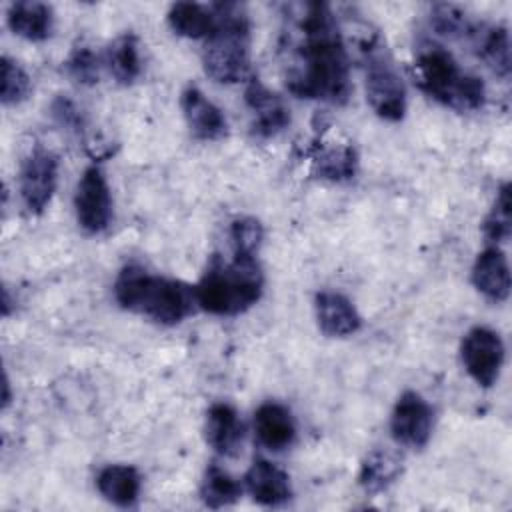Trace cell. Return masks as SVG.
Here are the masks:
<instances>
[{"label": "cell", "mask_w": 512, "mask_h": 512, "mask_svg": "<svg viewBox=\"0 0 512 512\" xmlns=\"http://www.w3.org/2000/svg\"><path fill=\"white\" fill-rule=\"evenodd\" d=\"M432 408L416 390L398 396L390 414L392 438L408 448H424L432 434Z\"/></svg>", "instance_id": "30bf717a"}, {"label": "cell", "mask_w": 512, "mask_h": 512, "mask_svg": "<svg viewBox=\"0 0 512 512\" xmlns=\"http://www.w3.org/2000/svg\"><path fill=\"white\" fill-rule=\"evenodd\" d=\"M180 108L188 130L194 138L204 142L220 140L228 134L224 112L196 86H186L180 94Z\"/></svg>", "instance_id": "7c38bea8"}, {"label": "cell", "mask_w": 512, "mask_h": 512, "mask_svg": "<svg viewBox=\"0 0 512 512\" xmlns=\"http://www.w3.org/2000/svg\"><path fill=\"white\" fill-rule=\"evenodd\" d=\"M204 436L208 446L220 456H234L244 438V424L234 406L216 402L206 412Z\"/></svg>", "instance_id": "2e32d148"}, {"label": "cell", "mask_w": 512, "mask_h": 512, "mask_svg": "<svg viewBox=\"0 0 512 512\" xmlns=\"http://www.w3.org/2000/svg\"><path fill=\"white\" fill-rule=\"evenodd\" d=\"M312 172L330 182H348L358 172V152L352 144L318 146L312 154Z\"/></svg>", "instance_id": "44dd1931"}, {"label": "cell", "mask_w": 512, "mask_h": 512, "mask_svg": "<svg viewBox=\"0 0 512 512\" xmlns=\"http://www.w3.org/2000/svg\"><path fill=\"white\" fill-rule=\"evenodd\" d=\"M284 8L280 54L288 92L336 106L346 104L352 92L350 58L330 4L300 2Z\"/></svg>", "instance_id": "6da1fadb"}, {"label": "cell", "mask_w": 512, "mask_h": 512, "mask_svg": "<svg viewBox=\"0 0 512 512\" xmlns=\"http://www.w3.org/2000/svg\"><path fill=\"white\" fill-rule=\"evenodd\" d=\"M430 26L436 34L446 38H468L474 24L454 4H434L430 10Z\"/></svg>", "instance_id": "f1b7e54d"}, {"label": "cell", "mask_w": 512, "mask_h": 512, "mask_svg": "<svg viewBox=\"0 0 512 512\" xmlns=\"http://www.w3.org/2000/svg\"><path fill=\"white\" fill-rule=\"evenodd\" d=\"M32 92V80L28 72L10 56H2V86L0 100L4 106L24 102Z\"/></svg>", "instance_id": "83f0119b"}, {"label": "cell", "mask_w": 512, "mask_h": 512, "mask_svg": "<svg viewBox=\"0 0 512 512\" xmlns=\"http://www.w3.org/2000/svg\"><path fill=\"white\" fill-rule=\"evenodd\" d=\"M504 342L488 326L470 328L460 344V358L468 376L482 388L496 384L504 364Z\"/></svg>", "instance_id": "52a82bcc"}, {"label": "cell", "mask_w": 512, "mask_h": 512, "mask_svg": "<svg viewBox=\"0 0 512 512\" xmlns=\"http://www.w3.org/2000/svg\"><path fill=\"white\" fill-rule=\"evenodd\" d=\"M254 432L264 448L280 452L294 444L296 422L286 406L278 402H264L254 412Z\"/></svg>", "instance_id": "e0dca14e"}, {"label": "cell", "mask_w": 512, "mask_h": 512, "mask_svg": "<svg viewBox=\"0 0 512 512\" xmlns=\"http://www.w3.org/2000/svg\"><path fill=\"white\" fill-rule=\"evenodd\" d=\"M166 20L174 34L190 40H206L216 24L212 6L198 2H174L168 8Z\"/></svg>", "instance_id": "7402d4cb"}, {"label": "cell", "mask_w": 512, "mask_h": 512, "mask_svg": "<svg viewBox=\"0 0 512 512\" xmlns=\"http://www.w3.org/2000/svg\"><path fill=\"white\" fill-rule=\"evenodd\" d=\"M74 210L78 226L86 234H100L112 222V194L100 166H88L76 186Z\"/></svg>", "instance_id": "9c48e42d"}, {"label": "cell", "mask_w": 512, "mask_h": 512, "mask_svg": "<svg viewBox=\"0 0 512 512\" xmlns=\"http://www.w3.org/2000/svg\"><path fill=\"white\" fill-rule=\"evenodd\" d=\"M2 404H4V408L10 404V382H8V378H4V400H2Z\"/></svg>", "instance_id": "1f68e13d"}, {"label": "cell", "mask_w": 512, "mask_h": 512, "mask_svg": "<svg viewBox=\"0 0 512 512\" xmlns=\"http://www.w3.org/2000/svg\"><path fill=\"white\" fill-rule=\"evenodd\" d=\"M358 50L370 108L382 120H402L406 114V86L386 42L378 32H364Z\"/></svg>", "instance_id": "8992f818"}, {"label": "cell", "mask_w": 512, "mask_h": 512, "mask_svg": "<svg viewBox=\"0 0 512 512\" xmlns=\"http://www.w3.org/2000/svg\"><path fill=\"white\" fill-rule=\"evenodd\" d=\"M216 16L214 30L204 40V72L220 84H236L250 78L252 32L242 4H210Z\"/></svg>", "instance_id": "277c9868"}, {"label": "cell", "mask_w": 512, "mask_h": 512, "mask_svg": "<svg viewBox=\"0 0 512 512\" xmlns=\"http://www.w3.org/2000/svg\"><path fill=\"white\" fill-rule=\"evenodd\" d=\"M474 288L492 302H504L510 296V266L498 246L484 248L472 266Z\"/></svg>", "instance_id": "5bb4252c"}, {"label": "cell", "mask_w": 512, "mask_h": 512, "mask_svg": "<svg viewBox=\"0 0 512 512\" xmlns=\"http://www.w3.org/2000/svg\"><path fill=\"white\" fill-rule=\"evenodd\" d=\"M242 496V484L222 470L218 464H208L202 484H200V498L204 506L218 510L224 506L234 504Z\"/></svg>", "instance_id": "d4e9b609"}, {"label": "cell", "mask_w": 512, "mask_h": 512, "mask_svg": "<svg viewBox=\"0 0 512 512\" xmlns=\"http://www.w3.org/2000/svg\"><path fill=\"white\" fill-rule=\"evenodd\" d=\"M96 488L110 504L132 508L140 498L142 478L134 466L108 464L98 472Z\"/></svg>", "instance_id": "ffe728a7"}, {"label": "cell", "mask_w": 512, "mask_h": 512, "mask_svg": "<svg viewBox=\"0 0 512 512\" xmlns=\"http://www.w3.org/2000/svg\"><path fill=\"white\" fill-rule=\"evenodd\" d=\"M230 246H232V256H248L256 258L262 238H264V228L260 220L252 216H238L230 222L228 230Z\"/></svg>", "instance_id": "4316f807"}, {"label": "cell", "mask_w": 512, "mask_h": 512, "mask_svg": "<svg viewBox=\"0 0 512 512\" xmlns=\"http://www.w3.org/2000/svg\"><path fill=\"white\" fill-rule=\"evenodd\" d=\"M314 312L320 332L328 338L352 336L362 326V316L352 300L334 290H322L316 294Z\"/></svg>", "instance_id": "4fadbf2b"}, {"label": "cell", "mask_w": 512, "mask_h": 512, "mask_svg": "<svg viewBox=\"0 0 512 512\" xmlns=\"http://www.w3.org/2000/svg\"><path fill=\"white\" fill-rule=\"evenodd\" d=\"M106 66L114 76V80L124 86L132 84L140 76L142 62H140V46H138L136 34L126 32L108 46Z\"/></svg>", "instance_id": "cb8c5ba5"}, {"label": "cell", "mask_w": 512, "mask_h": 512, "mask_svg": "<svg viewBox=\"0 0 512 512\" xmlns=\"http://www.w3.org/2000/svg\"><path fill=\"white\" fill-rule=\"evenodd\" d=\"M6 22L16 36L28 42H42L52 34L54 12L52 6L46 2L20 0L8 6Z\"/></svg>", "instance_id": "ac0fdd59"}, {"label": "cell", "mask_w": 512, "mask_h": 512, "mask_svg": "<svg viewBox=\"0 0 512 512\" xmlns=\"http://www.w3.org/2000/svg\"><path fill=\"white\" fill-rule=\"evenodd\" d=\"M58 186V156L42 146H36L22 162L18 190L22 206L28 214H42L50 204Z\"/></svg>", "instance_id": "ba28073f"}, {"label": "cell", "mask_w": 512, "mask_h": 512, "mask_svg": "<svg viewBox=\"0 0 512 512\" xmlns=\"http://www.w3.org/2000/svg\"><path fill=\"white\" fill-rule=\"evenodd\" d=\"M244 102L252 114V132L258 138H272L290 124V110L282 96L272 92L256 76L248 78Z\"/></svg>", "instance_id": "8fae6325"}, {"label": "cell", "mask_w": 512, "mask_h": 512, "mask_svg": "<svg viewBox=\"0 0 512 512\" xmlns=\"http://www.w3.org/2000/svg\"><path fill=\"white\" fill-rule=\"evenodd\" d=\"M468 38L472 40L478 58L502 80L510 78V36L502 24H474Z\"/></svg>", "instance_id": "d6986e66"}, {"label": "cell", "mask_w": 512, "mask_h": 512, "mask_svg": "<svg viewBox=\"0 0 512 512\" xmlns=\"http://www.w3.org/2000/svg\"><path fill=\"white\" fill-rule=\"evenodd\" d=\"M114 298L124 310L164 326L180 324L198 308L194 286L176 278L152 274L138 264H126L118 272L114 280Z\"/></svg>", "instance_id": "7a4b0ae2"}, {"label": "cell", "mask_w": 512, "mask_h": 512, "mask_svg": "<svg viewBox=\"0 0 512 512\" xmlns=\"http://www.w3.org/2000/svg\"><path fill=\"white\" fill-rule=\"evenodd\" d=\"M414 72L420 90L442 106L458 112H472L486 102V86L482 78L466 72L456 58L438 44H428L418 50Z\"/></svg>", "instance_id": "5b68a950"}, {"label": "cell", "mask_w": 512, "mask_h": 512, "mask_svg": "<svg viewBox=\"0 0 512 512\" xmlns=\"http://www.w3.org/2000/svg\"><path fill=\"white\" fill-rule=\"evenodd\" d=\"M50 114L62 130L76 134V136H80L84 132V126H86L84 116H82L80 108L74 104V100H70L68 96H56L50 104Z\"/></svg>", "instance_id": "4dcf8cb0"}, {"label": "cell", "mask_w": 512, "mask_h": 512, "mask_svg": "<svg viewBox=\"0 0 512 512\" xmlns=\"http://www.w3.org/2000/svg\"><path fill=\"white\" fill-rule=\"evenodd\" d=\"M194 290L198 308L208 314L238 316L262 298L264 274L256 258L214 256Z\"/></svg>", "instance_id": "3957f363"}, {"label": "cell", "mask_w": 512, "mask_h": 512, "mask_svg": "<svg viewBox=\"0 0 512 512\" xmlns=\"http://www.w3.org/2000/svg\"><path fill=\"white\" fill-rule=\"evenodd\" d=\"M402 472V460L382 448H374L360 464L358 484L366 494H378L386 490Z\"/></svg>", "instance_id": "603a6c76"}, {"label": "cell", "mask_w": 512, "mask_h": 512, "mask_svg": "<svg viewBox=\"0 0 512 512\" xmlns=\"http://www.w3.org/2000/svg\"><path fill=\"white\" fill-rule=\"evenodd\" d=\"M482 232L484 238L488 242H492L494 246L500 242H506L510 238L512 232V202H510V184L504 182L498 188L496 200L490 208V212L486 214L484 222H482Z\"/></svg>", "instance_id": "484cf974"}, {"label": "cell", "mask_w": 512, "mask_h": 512, "mask_svg": "<svg viewBox=\"0 0 512 512\" xmlns=\"http://www.w3.org/2000/svg\"><path fill=\"white\" fill-rule=\"evenodd\" d=\"M244 486L254 502L262 506H280L292 498L288 474L276 464L256 458L244 474Z\"/></svg>", "instance_id": "9a60e30c"}, {"label": "cell", "mask_w": 512, "mask_h": 512, "mask_svg": "<svg viewBox=\"0 0 512 512\" xmlns=\"http://www.w3.org/2000/svg\"><path fill=\"white\" fill-rule=\"evenodd\" d=\"M64 68L66 74L82 86H94L100 76V60L90 46H76L68 54Z\"/></svg>", "instance_id": "f546056e"}]
</instances>
